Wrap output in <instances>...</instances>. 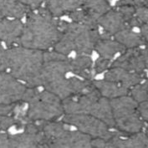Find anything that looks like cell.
Instances as JSON below:
<instances>
[{
  "label": "cell",
  "mask_w": 148,
  "mask_h": 148,
  "mask_svg": "<svg viewBox=\"0 0 148 148\" xmlns=\"http://www.w3.org/2000/svg\"><path fill=\"white\" fill-rule=\"evenodd\" d=\"M59 20L45 7L29 11L18 41L21 46L45 51L54 48L60 38Z\"/></svg>",
  "instance_id": "6da1fadb"
},
{
  "label": "cell",
  "mask_w": 148,
  "mask_h": 148,
  "mask_svg": "<svg viewBox=\"0 0 148 148\" xmlns=\"http://www.w3.org/2000/svg\"><path fill=\"white\" fill-rule=\"evenodd\" d=\"M60 35L54 46L55 51L67 55L76 52L77 54H90L101 34L98 27H90L73 21L59 20Z\"/></svg>",
  "instance_id": "7a4b0ae2"
},
{
  "label": "cell",
  "mask_w": 148,
  "mask_h": 148,
  "mask_svg": "<svg viewBox=\"0 0 148 148\" xmlns=\"http://www.w3.org/2000/svg\"><path fill=\"white\" fill-rule=\"evenodd\" d=\"M7 72L28 87L40 86V70L44 63V52L21 46L7 48Z\"/></svg>",
  "instance_id": "3957f363"
},
{
  "label": "cell",
  "mask_w": 148,
  "mask_h": 148,
  "mask_svg": "<svg viewBox=\"0 0 148 148\" xmlns=\"http://www.w3.org/2000/svg\"><path fill=\"white\" fill-rule=\"evenodd\" d=\"M22 101L27 104L26 116L29 121H55L64 113L62 100L50 91H39L38 87H27Z\"/></svg>",
  "instance_id": "277c9868"
},
{
  "label": "cell",
  "mask_w": 148,
  "mask_h": 148,
  "mask_svg": "<svg viewBox=\"0 0 148 148\" xmlns=\"http://www.w3.org/2000/svg\"><path fill=\"white\" fill-rule=\"evenodd\" d=\"M110 101L115 127L126 134L140 132L143 128V121L137 111L138 103L127 95Z\"/></svg>",
  "instance_id": "5b68a950"
},
{
  "label": "cell",
  "mask_w": 148,
  "mask_h": 148,
  "mask_svg": "<svg viewBox=\"0 0 148 148\" xmlns=\"http://www.w3.org/2000/svg\"><path fill=\"white\" fill-rule=\"evenodd\" d=\"M63 121L69 125L75 126L79 132L86 134L91 138H102L108 140L115 133L110 130L109 125L89 114H65Z\"/></svg>",
  "instance_id": "8992f818"
},
{
  "label": "cell",
  "mask_w": 148,
  "mask_h": 148,
  "mask_svg": "<svg viewBox=\"0 0 148 148\" xmlns=\"http://www.w3.org/2000/svg\"><path fill=\"white\" fill-rule=\"evenodd\" d=\"M70 72V60L57 51L44 52V63L40 70V86H45Z\"/></svg>",
  "instance_id": "52a82bcc"
},
{
  "label": "cell",
  "mask_w": 148,
  "mask_h": 148,
  "mask_svg": "<svg viewBox=\"0 0 148 148\" xmlns=\"http://www.w3.org/2000/svg\"><path fill=\"white\" fill-rule=\"evenodd\" d=\"M141 47L126 49L112 63L111 67H120L131 72L144 75L148 70V45L145 48Z\"/></svg>",
  "instance_id": "ba28073f"
},
{
  "label": "cell",
  "mask_w": 148,
  "mask_h": 148,
  "mask_svg": "<svg viewBox=\"0 0 148 148\" xmlns=\"http://www.w3.org/2000/svg\"><path fill=\"white\" fill-rule=\"evenodd\" d=\"M91 85V80H87L79 77L66 78V76H64L44 87L46 90L55 94L63 101L72 95L84 92Z\"/></svg>",
  "instance_id": "9c48e42d"
},
{
  "label": "cell",
  "mask_w": 148,
  "mask_h": 148,
  "mask_svg": "<svg viewBox=\"0 0 148 148\" xmlns=\"http://www.w3.org/2000/svg\"><path fill=\"white\" fill-rule=\"evenodd\" d=\"M27 87L8 72H0V104L11 105L22 101Z\"/></svg>",
  "instance_id": "30bf717a"
},
{
  "label": "cell",
  "mask_w": 148,
  "mask_h": 148,
  "mask_svg": "<svg viewBox=\"0 0 148 148\" xmlns=\"http://www.w3.org/2000/svg\"><path fill=\"white\" fill-rule=\"evenodd\" d=\"M23 132L9 135V147H45V137L39 122H29L24 125Z\"/></svg>",
  "instance_id": "8fae6325"
},
{
  "label": "cell",
  "mask_w": 148,
  "mask_h": 148,
  "mask_svg": "<svg viewBox=\"0 0 148 148\" xmlns=\"http://www.w3.org/2000/svg\"><path fill=\"white\" fill-rule=\"evenodd\" d=\"M91 137L80 132L68 128L56 139L49 143L48 147H91Z\"/></svg>",
  "instance_id": "7c38bea8"
},
{
  "label": "cell",
  "mask_w": 148,
  "mask_h": 148,
  "mask_svg": "<svg viewBox=\"0 0 148 148\" xmlns=\"http://www.w3.org/2000/svg\"><path fill=\"white\" fill-rule=\"evenodd\" d=\"M106 147H148V136L140 132L134 134L115 132L107 140Z\"/></svg>",
  "instance_id": "4fadbf2b"
},
{
  "label": "cell",
  "mask_w": 148,
  "mask_h": 148,
  "mask_svg": "<svg viewBox=\"0 0 148 148\" xmlns=\"http://www.w3.org/2000/svg\"><path fill=\"white\" fill-rule=\"evenodd\" d=\"M23 29V23L20 19L0 18V41L8 47L18 45Z\"/></svg>",
  "instance_id": "5bb4252c"
},
{
  "label": "cell",
  "mask_w": 148,
  "mask_h": 148,
  "mask_svg": "<svg viewBox=\"0 0 148 148\" xmlns=\"http://www.w3.org/2000/svg\"><path fill=\"white\" fill-rule=\"evenodd\" d=\"M144 75L134 73L120 67H111L106 70L105 79L116 82L130 89L141 83Z\"/></svg>",
  "instance_id": "9a60e30c"
},
{
  "label": "cell",
  "mask_w": 148,
  "mask_h": 148,
  "mask_svg": "<svg viewBox=\"0 0 148 148\" xmlns=\"http://www.w3.org/2000/svg\"><path fill=\"white\" fill-rule=\"evenodd\" d=\"M98 26H101L105 33L114 36L117 32L127 27L122 15L116 8L110 9L98 19Z\"/></svg>",
  "instance_id": "2e32d148"
},
{
  "label": "cell",
  "mask_w": 148,
  "mask_h": 148,
  "mask_svg": "<svg viewBox=\"0 0 148 148\" xmlns=\"http://www.w3.org/2000/svg\"><path fill=\"white\" fill-rule=\"evenodd\" d=\"M92 59L86 54H78L74 59L70 60V72L77 77L91 80L94 75Z\"/></svg>",
  "instance_id": "e0dca14e"
},
{
  "label": "cell",
  "mask_w": 148,
  "mask_h": 148,
  "mask_svg": "<svg viewBox=\"0 0 148 148\" xmlns=\"http://www.w3.org/2000/svg\"><path fill=\"white\" fill-rule=\"evenodd\" d=\"M86 2V0H46L45 7L52 15L58 18L81 8Z\"/></svg>",
  "instance_id": "ac0fdd59"
},
{
  "label": "cell",
  "mask_w": 148,
  "mask_h": 148,
  "mask_svg": "<svg viewBox=\"0 0 148 148\" xmlns=\"http://www.w3.org/2000/svg\"><path fill=\"white\" fill-rule=\"evenodd\" d=\"M93 86L99 91L101 95L108 99L112 100L128 95L129 89L125 86H121L116 82L110 80H95L92 82Z\"/></svg>",
  "instance_id": "d6986e66"
},
{
  "label": "cell",
  "mask_w": 148,
  "mask_h": 148,
  "mask_svg": "<svg viewBox=\"0 0 148 148\" xmlns=\"http://www.w3.org/2000/svg\"><path fill=\"white\" fill-rule=\"evenodd\" d=\"M125 47L116 39H111L110 37H101L95 46V50L101 55V58L111 60L118 53L125 51Z\"/></svg>",
  "instance_id": "ffe728a7"
},
{
  "label": "cell",
  "mask_w": 148,
  "mask_h": 148,
  "mask_svg": "<svg viewBox=\"0 0 148 148\" xmlns=\"http://www.w3.org/2000/svg\"><path fill=\"white\" fill-rule=\"evenodd\" d=\"M29 11L18 0H0V18L21 19Z\"/></svg>",
  "instance_id": "44dd1931"
},
{
  "label": "cell",
  "mask_w": 148,
  "mask_h": 148,
  "mask_svg": "<svg viewBox=\"0 0 148 148\" xmlns=\"http://www.w3.org/2000/svg\"><path fill=\"white\" fill-rule=\"evenodd\" d=\"M114 38L125 47V49L136 48L146 45V41L142 38V36L134 32L132 29L128 27L121 29V31L117 32L114 35Z\"/></svg>",
  "instance_id": "7402d4cb"
},
{
  "label": "cell",
  "mask_w": 148,
  "mask_h": 148,
  "mask_svg": "<svg viewBox=\"0 0 148 148\" xmlns=\"http://www.w3.org/2000/svg\"><path fill=\"white\" fill-rule=\"evenodd\" d=\"M71 21L82 23L90 27H98V18L90 13L87 9L81 7L67 14Z\"/></svg>",
  "instance_id": "603a6c76"
},
{
  "label": "cell",
  "mask_w": 148,
  "mask_h": 148,
  "mask_svg": "<svg viewBox=\"0 0 148 148\" xmlns=\"http://www.w3.org/2000/svg\"><path fill=\"white\" fill-rule=\"evenodd\" d=\"M82 7L98 18L111 9L109 0H86Z\"/></svg>",
  "instance_id": "cb8c5ba5"
},
{
  "label": "cell",
  "mask_w": 148,
  "mask_h": 148,
  "mask_svg": "<svg viewBox=\"0 0 148 148\" xmlns=\"http://www.w3.org/2000/svg\"><path fill=\"white\" fill-rule=\"evenodd\" d=\"M135 14L130 21L127 23L128 28L141 27L143 24L148 23V6L135 7Z\"/></svg>",
  "instance_id": "d4e9b609"
},
{
  "label": "cell",
  "mask_w": 148,
  "mask_h": 148,
  "mask_svg": "<svg viewBox=\"0 0 148 148\" xmlns=\"http://www.w3.org/2000/svg\"><path fill=\"white\" fill-rule=\"evenodd\" d=\"M131 96L137 103L147 101L148 92L145 84L140 83V84L132 87V91H131Z\"/></svg>",
  "instance_id": "484cf974"
},
{
  "label": "cell",
  "mask_w": 148,
  "mask_h": 148,
  "mask_svg": "<svg viewBox=\"0 0 148 148\" xmlns=\"http://www.w3.org/2000/svg\"><path fill=\"white\" fill-rule=\"evenodd\" d=\"M116 8L122 15L124 20L126 23V25H127V23L134 16L136 8L132 4H119V5H116Z\"/></svg>",
  "instance_id": "4316f807"
},
{
  "label": "cell",
  "mask_w": 148,
  "mask_h": 148,
  "mask_svg": "<svg viewBox=\"0 0 148 148\" xmlns=\"http://www.w3.org/2000/svg\"><path fill=\"white\" fill-rule=\"evenodd\" d=\"M17 121L13 115H0V132H5L13 126L17 128Z\"/></svg>",
  "instance_id": "83f0119b"
},
{
  "label": "cell",
  "mask_w": 148,
  "mask_h": 148,
  "mask_svg": "<svg viewBox=\"0 0 148 148\" xmlns=\"http://www.w3.org/2000/svg\"><path fill=\"white\" fill-rule=\"evenodd\" d=\"M110 61L109 60L104 59V58H99L95 64H93V71L95 75L101 74L102 72H105L109 69Z\"/></svg>",
  "instance_id": "f1b7e54d"
},
{
  "label": "cell",
  "mask_w": 148,
  "mask_h": 148,
  "mask_svg": "<svg viewBox=\"0 0 148 148\" xmlns=\"http://www.w3.org/2000/svg\"><path fill=\"white\" fill-rule=\"evenodd\" d=\"M8 70V55L7 49L0 45V72H7Z\"/></svg>",
  "instance_id": "f546056e"
},
{
  "label": "cell",
  "mask_w": 148,
  "mask_h": 148,
  "mask_svg": "<svg viewBox=\"0 0 148 148\" xmlns=\"http://www.w3.org/2000/svg\"><path fill=\"white\" fill-rule=\"evenodd\" d=\"M21 3L25 5L27 8H29V10H35L40 7H42L43 3L46 0H18Z\"/></svg>",
  "instance_id": "4dcf8cb0"
},
{
  "label": "cell",
  "mask_w": 148,
  "mask_h": 148,
  "mask_svg": "<svg viewBox=\"0 0 148 148\" xmlns=\"http://www.w3.org/2000/svg\"><path fill=\"white\" fill-rule=\"evenodd\" d=\"M137 111L140 115L142 121L148 122V101L138 103L137 106Z\"/></svg>",
  "instance_id": "1f68e13d"
},
{
  "label": "cell",
  "mask_w": 148,
  "mask_h": 148,
  "mask_svg": "<svg viewBox=\"0 0 148 148\" xmlns=\"http://www.w3.org/2000/svg\"><path fill=\"white\" fill-rule=\"evenodd\" d=\"M107 140L102 138H91L90 147H106Z\"/></svg>",
  "instance_id": "d6a6232c"
},
{
  "label": "cell",
  "mask_w": 148,
  "mask_h": 148,
  "mask_svg": "<svg viewBox=\"0 0 148 148\" xmlns=\"http://www.w3.org/2000/svg\"><path fill=\"white\" fill-rule=\"evenodd\" d=\"M0 147H9V135L0 132Z\"/></svg>",
  "instance_id": "836d02e7"
},
{
  "label": "cell",
  "mask_w": 148,
  "mask_h": 148,
  "mask_svg": "<svg viewBox=\"0 0 148 148\" xmlns=\"http://www.w3.org/2000/svg\"><path fill=\"white\" fill-rule=\"evenodd\" d=\"M140 29V35L142 36V38L146 41V43L148 44V23L143 24Z\"/></svg>",
  "instance_id": "e575fe53"
},
{
  "label": "cell",
  "mask_w": 148,
  "mask_h": 148,
  "mask_svg": "<svg viewBox=\"0 0 148 148\" xmlns=\"http://www.w3.org/2000/svg\"><path fill=\"white\" fill-rule=\"evenodd\" d=\"M130 4L134 7H140V6H148V0H132Z\"/></svg>",
  "instance_id": "d590c367"
},
{
  "label": "cell",
  "mask_w": 148,
  "mask_h": 148,
  "mask_svg": "<svg viewBox=\"0 0 148 148\" xmlns=\"http://www.w3.org/2000/svg\"><path fill=\"white\" fill-rule=\"evenodd\" d=\"M132 2V0H118L116 3V5L119 4H130V3Z\"/></svg>",
  "instance_id": "8d00e7d4"
},
{
  "label": "cell",
  "mask_w": 148,
  "mask_h": 148,
  "mask_svg": "<svg viewBox=\"0 0 148 148\" xmlns=\"http://www.w3.org/2000/svg\"><path fill=\"white\" fill-rule=\"evenodd\" d=\"M144 84H145V86H146V87H147V92H148V80H147ZM147 101H148V99H147Z\"/></svg>",
  "instance_id": "74e56055"
},
{
  "label": "cell",
  "mask_w": 148,
  "mask_h": 148,
  "mask_svg": "<svg viewBox=\"0 0 148 148\" xmlns=\"http://www.w3.org/2000/svg\"><path fill=\"white\" fill-rule=\"evenodd\" d=\"M147 135L148 136V126H147Z\"/></svg>",
  "instance_id": "f35d334b"
},
{
  "label": "cell",
  "mask_w": 148,
  "mask_h": 148,
  "mask_svg": "<svg viewBox=\"0 0 148 148\" xmlns=\"http://www.w3.org/2000/svg\"><path fill=\"white\" fill-rule=\"evenodd\" d=\"M0 43H1V41H0Z\"/></svg>",
  "instance_id": "ab89813d"
}]
</instances>
